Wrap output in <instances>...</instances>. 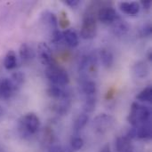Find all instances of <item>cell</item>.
I'll use <instances>...</instances> for the list:
<instances>
[{
    "label": "cell",
    "mask_w": 152,
    "mask_h": 152,
    "mask_svg": "<svg viewBox=\"0 0 152 152\" xmlns=\"http://www.w3.org/2000/svg\"><path fill=\"white\" fill-rule=\"evenodd\" d=\"M84 144H85V142L83 138H81L80 136H74L70 140V150L72 151H80L84 147Z\"/></svg>",
    "instance_id": "26"
},
{
    "label": "cell",
    "mask_w": 152,
    "mask_h": 152,
    "mask_svg": "<svg viewBox=\"0 0 152 152\" xmlns=\"http://www.w3.org/2000/svg\"><path fill=\"white\" fill-rule=\"evenodd\" d=\"M89 121V117L87 114L86 113H82L80 114L75 120L74 125H73V130L75 133H79L80 131H82L86 126L87 125Z\"/></svg>",
    "instance_id": "23"
},
{
    "label": "cell",
    "mask_w": 152,
    "mask_h": 152,
    "mask_svg": "<svg viewBox=\"0 0 152 152\" xmlns=\"http://www.w3.org/2000/svg\"><path fill=\"white\" fill-rule=\"evenodd\" d=\"M64 86H60L56 85H51L47 89V94L53 99H66L70 98L69 93L63 88Z\"/></svg>",
    "instance_id": "11"
},
{
    "label": "cell",
    "mask_w": 152,
    "mask_h": 152,
    "mask_svg": "<svg viewBox=\"0 0 152 152\" xmlns=\"http://www.w3.org/2000/svg\"><path fill=\"white\" fill-rule=\"evenodd\" d=\"M48 152H73L70 148H66L58 144H52L49 146Z\"/></svg>",
    "instance_id": "29"
},
{
    "label": "cell",
    "mask_w": 152,
    "mask_h": 152,
    "mask_svg": "<svg viewBox=\"0 0 152 152\" xmlns=\"http://www.w3.org/2000/svg\"><path fill=\"white\" fill-rule=\"evenodd\" d=\"M100 152H112L111 151V150H110V144H106L102 150H101V151Z\"/></svg>",
    "instance_id": "32"
},
{
    "label": "cell",
    "mask_w": 152,
    "mask_h": 152,
    "mask_svg": "<svg viewBox=\"0 0 152 152\" xmlns=\"http://www.w3.org/2000/svg\"><path fill=\"white\" fill-rule=\"evenodd\" d=\"M132 71L135 77L142 79V78H145L146 77H148V75L150 73V69H149L148 64L145 61H138L133 65Z\"/></svg>",
    "instance_id": "12"
},
{
    "label": "cell",
    "mask_w": 152,
    "mask_h": 152,
    "mask_svg": "<svg viewBox=\"0 0 152 152\" xmlns=\"http://www.w3.org/2000/svg\"><path fill=\"white\" fill-rule=\"evenodd\" d=\"M98 57L101 60V62L102 66L106 69H110L114 62V56L111 51H110L107 48H102L99 51Z\"/></svg>",
    "instance_id": "16"
},
{
    "label": "cell",
    "mask_w": 152,
    "mask_h": 152,
    "mask_svg": "<svg viewBox=\"0 0 152 152\" xmlns=\"http://www.w3.org/2000/svg\"><path fill=\"white\" fill-rule=\"evenodd\" d=\"M151 117V112L147 106L141 105L138 102H133L127 120L133 127H137L143 124L150 123Z\"/></svg>",
    "instance_id": "2"
},
{
    "label": "cell",
    "mask_w": 152,
    "mask_h": 152,
    "mask_svg": "<svg viewBox=\"0 0 152 152\" xmlns=\"http://www.w3.org/2000/svg\"><path fill=\"white\" fill-rule=\"evenodd\" d=\"M81 90L86 96L96 94L97 86L94 81L85 78L81 83Z\"/></svg>",
    "instance_id": "20"
},
{
    "label": "cell",
    "mask_w": 152,
    "mask_h": 152,
    "mask_svg": "<svg viewBox=\"0 0 152 152\" xmlns=\"http://www.w3.org/2000/svg\"><path fill=\"white\" fill-rule=\"evenodd\" d=\"M37 55L43 65L50 66L53 64V55L50 47L45 43H40L37 47Z\"/></svg>",
    "instance_id": "9"
},
{
    "label": "cell",
    "mask_w": 152,
    "mask_h": 152,
    "mask_svg": "<svg viewBox=\"0 0 152 152\" xmlns=\"http://www.w3.org/2000/svg\"><path fill=\"white\" fill-rule=\"evenodd\" d=\"M40 119L33 112L28 113L21 117L18 123V130L23 138H28L37 134L40 128Z\"/></svg>",
    "instance_id": "1"
},
{
    "label": "cell",
    "mask_w": 152,
    "mask_h": 152,
    "mask_svg": "<svg viewBox=\"0 0 152 152\" xmlns=\"http://www.w3.org/2000/svg\"><path fill=\"white\" fill-rule=\"evenodd\" d=\"M19 54L22 61H29L35 57V52L28 44H22L19 49Z\"/></svg>",
    "instance_id": "19"
},
{
    "label": "cell",
    "mask_w": 152,
    "mask_h": 152,
    "mask_svg": "<svg viewBox=\"0 0 152 152\" xmlns=\"http://www.w3.org/2000/svg\"><path fill=\"white\" fill-rule=\"evenodd\" d=\"M71 107V101L70 98L61 99L58 103L53 106V111L58 116H65L69 113Z\"/></svg>",
    "instance_id": "15"
},
{
    "label": "cell",
    "mask_w": 152,
    "mask_h": 152,
    "mask_svg": "<svg viewBox=\"0 0 152 152\" xmlns=\"http://www.w3.org/2000/svg\"><path fill=\"white\" fill-rule=\"evenodd\" d=\"M97 35V23L94 17V12L93 10H86L82 26L80 28V36L84 39H93Z\"/></svg>",
    "instance_id": "3"
},
{
    "label": "cell",
    "mask_w": 152,
    "mask_h": 152,
    "mask_svg": "<svg viewBox=\"0 0 152 152\" xmlns=\"http://www.w3.org/2000/svg\"><path fill=\"white\" fill-rule=\"evenodd\" d=\"M152 34V26L151 22H146L142 25L138 30V35L140 37H150Z\"/></svg>",
    "instance_id": "27"
},
{
    "label": "cell",
    "mask_w": 152,
    "mask_h": 152,
    "mask_svg": "<svg viewBox=\"0 0 152 152\" xmlns=\"http://www.w3.org/2000/svg\"><path fill=\"white\" fill-rule=\"evenodd\" d=\"M42 21L48 26L52 30L57 29L59 27V22H58V19L56 17V15L50 12V11H45L43 12L42 14Z\"/></svg>",
    "instance_id": "18"
},
{
    "label": "cell",
    "mask_w": 152,
    "mask_h": 152,
    "mask_svg": "<svg viewBox=\"0 0 152 152\" xmlns=\"http://www.w3.org/2000/svg\"><path fill=\"white\" fill-rule=\"evenodd\" d=\"M62 33H63V39L69 46L76 47L78 45L79 43L78 35L74 28H68Z\"/></svg>",
    "instance_id": "17"
},
{
    "label": "cell",
    "mask_w": 152,
    "mask_h": 152,
    "mask_svg": "<svg viewBox=\"0 0 152 152\" xmlns=\"http://www.w3.org/2000/svg\"><path fill=\"white\" fill-rule=\"evenodd\" d=\"M141 4L142 5V7L146 10H149L151 6V0H144L141 2Z\"/></svg>",
    "instance_id": "31"
},
{
    "label": "cell",
    "mask_w": 152,
    "mask_h": 152,
    "mask_svg": "<svg viewBox=\"0 0 152 152\" xmlns=\"http://www.w3.org/2000/svg\"><path fill=\"white\" fill-rule=\"evenodd\" d=\"M130 152H133V151H130Z\"/></svg>",
    "instance_id": "35"
},
{
    "label": "cell",
    "mask_w": 152,
    "mask_h": 152,
    "mask_svg": "<svg viewBox=\"0 0 152 152\" xmlns=\"http://www.w3.org/2000/svg\"><path fill=\"white\" fill-rule=\"evenodd\" d=\"M151 124L146 123L137 127L131 128L126 134V137H128L131 141L140 139V140H151Z\"/></svg>",
    "instance_id": "6"
},
{
    "label": "cell",
    "mask_w": 152,
    "mask_h": 152,
    "mask_svg": "<svg viewBox=\"0 0 152 152\" xmlns=\"http://www.w3.org/2000/svg\"><path fill=\"white\" fill-rule=\"evenodd\" d=\"M111 29L114 35L118 37H123L127 34L130 29V26L125 20H123L118 15V17L111 23Z\"/></svg>",
    "instance_id": "10"
},
{
    "label": "cell",
    "mask_w": 152,
    "mask_h": 152,
    "mask_svg": "<svg viewBox=\"0 0 152 152\" xmlns=\"http://www.w3.org/2000/svg\"><path fill=\"white\" fill-rule=\"evenodd\" d=\"M120 10L130 16H135L141 10V5L137 2H121L119 4Z\"/></svg>",
    "instance_id": "13"
},
{
    "label": "cell",
    "mask_w": 152,
    "mask_h": 152,
    "mask_svg": "<svg viewBox=\"0 0 152 152\" xmlns=\"http://www.w3.org/2000/svg\"><path fill=\"white\" fill-rule=\"evenodd\" d=\"M96 102H97L96 94L86 96V99H85V102H84V105H83L84 113L88 115L89 113L94 112V110H95V107H96Z\"/></svg>",
    "instance_id": "22"
},
{
    "label": "cell",
    "mask_w": 152,
    "mask_h": 152,
    "mask_svg": "<svg viewBox=\"0 0 152 152\" xmlns=\"http://www.w3.org/2000/svg\"><path fill=\"white\" fill-rule=\"evenodd\" d=\"M64 4H66L68 6H69L71 8H75L80 4V1L79 0H65Z\"/></svg>",
    "instance_id": "30"
},
{
    "label": "cell",
    "mask_w": 152,
    "mask_h": 152,
    "mask_svg": "<svg viewBox=\"0 0 152 152\" xmlns=\"http://www.w3.org/2000/svg\"><path fill=\"white\" fill-rule=\"evenodd\" d=\"M4 109L0 106V119L3 118V116H4Z\"/></svg>",
    "instance_id": "33"
},
{
    "label": "cell",
    "mask_w": 152,
    "mask_h": 152,
    "mask_svg": "<svg viewBox=\"0 0 152 152\" xmlns=\"http://www.w3.org/2000/svg\"><path fill=\"white\" fill-rule=\"evenodd\" d=\"M136 99L142 102H151L152 99V87L151 86L145 87L136 96Z\"/></svg>",
    "instance_id": "24"
},
{
    "label": "cell",
    "mask_w": 152,
    "mask_h": 152,
    "mask_svg": "<svg viewBox=\"0 0 152 152\" xmlns=\"http://www.w3.org/2000/svg\"><path fill=\"white\" fill-rule=\"evenodd\" d=\"M63 40V33L59 29H54L52 32V37H51V41L54 44H59Z\"/></svg>",
    "instance_id": "28"
},
{
    "label": "cell",
    "mask_w": 152,
    "mask_h": 152,
    "mask_svg": "<svg viewBox=\"0 0 152 152\" xmlns=\"http://www.w3.org/2000/svg\"><path fill=\"white\" fill-rule=\"evenodd\" d=\"M4 67L7 69V70H12L13 69H15L17 67V57H16V53L11 50L9 51L4 59Z\"/></svg>",
    "instance_id": "21"
},
{
    "label": "cell",
    "mask_w": 152,
    "mask_h": 152,
    "mask_svg": "<svg viewBox=\"0 0 152 152\" xmlns=\"http://www.w3.org/2000/svg\"><path fill=\"white\" fill-rule=\"evenodd\" d=\"M98 20L104 24H111L118 17V14L112 6L103 5L97 12Z\"/></svg>",
    "instance_id": "7"
},
{
    "label": "cell",
    "mask_w": 152,
    "mask_h": 152,
    "mask_svg": "<svg viewBox=\"0 0 152 152\" xmlns=\"http://www.w3.org/2000/svg\"><path fill=\"white\" fill-rule=\"evenodd\" d=\"M148 60H149L150 61H152V51L151 50H150V52H149V54H148Z\"/></svg>",
    "instance_id": "34"
},
{
    "label": "cell",
    "mask_w": 152,
    "mask_h": 152,
    "mask_svg": "<svg viewBox=\"0 0 152 152\" xmlns=\"http://www.w3.org/2000/svg\"><path fill=\"white\" fill-rule=\"evenodd\" d=\"M45 76L52 85L66 86L69 83V76L68 72L63 68L55 64H51L46 68Z\"/></svg>",
    "instance_id": "4"
},
{
    "label": "cell",
    "mask_w": 152,
    "mask_h": 152,
    "mask_svg": "<svg viewBox=\"0 0 152 152\" xmlns=\"http://www.w3.org/2000/svg\"><path fill=\"white\" fill-rule=\"evenodd\" d=\"M11 80L13 83V85L16 86V88L19 90L20 88V86L23 85L24 81H25V75L22 72H20V71L13 72L12 74Z\"/></svg>",
    "instance_id": "25"
},
{
    "label": "cell",
    "mask_w": 152,
    "mask_h": 152,
    "mask_svg": "<svg viewBox=\"0 0 152 152\" xmlns=\"http://www.w3.org/2000/svg\"><path fill=\"white\" fill-rule=\"evenodd\" d=\"M115 118L109 114H100L96 116L93 121V127L99 134H104L109 131L114 125Z\"/></svg>",
    "instance_id": "5"
},
{
    "label": "cell",
    "mask_w": 152,
    "mask_h": 152,
    "mask_svg": "<svg viewBox=\"0 0 152 152\" xmlns=\"http://www.w3.org/2000/svg\"><path fill=\"white\" fill-rule=\"evenodd\" d=\"M115 150L117 152L132 151V141L125 136H119L115 140Z\"/></svg>",
    "instance_id": "14"
},
{
    "label": "cell",
    "mask_w": 152,
    "mask_h": 152,
    "mask_svg": "<svg viewBox=\"0 0 152 152\" xmlns=\"http://www.w3.org/2000/svg\"><path fill=\"white\" fill-rule=\"evenodd\" d=\"M18 91L11 78H0V100H8Z\"/></svg>",
    "instance_id": "8"
}]
</instances>
